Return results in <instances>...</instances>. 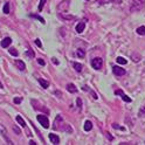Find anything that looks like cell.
<instances>
[{
  "label": "cell",
  "mask_w": 145,
  "mask_h": 145,
  "mask_svg": "<svg viewBox=\"0 0 145 145\" xmlns=\"http://www.w3.org/2000/svg\"><path fill=\"white\" fill-rule=\"evenodd\" d=\"M30 17H32V18H35V19H38L39 21L41 22V24H44V22H46V21H44V19H43V18H42V17H40L39 14H30Z\"/></svg>",
  "instance_id": "d6986e66"
},
{
  "label": "cell",
  "mask_w": 145,
  "mask_h": 145,
  "mask_svg": "<svg viewBox=\"0 0 145 145\" xmlns=\"http://www.w3.org/2000/svg\"><path fill=\"white\" fill-rule=\"evenodd\" d=\"M47 3V0H40V4H39V12H41L42 11V8H43V6H44V4Z\"/></svg>",
  "instance_id": "4316f807"
},
{
  "label": "cell",
  "mask_w": 145,
  "mask_h": 145,
  "mask_svg": "<svg viewBox=\"0 0 145 145\" xmlns=\"http://www.w3.org/2000/svg\"><path fill=\"white\" fill-rule=\"evenodd\" d=\"M8 52H9V54L13 55V56H15V58H17L18 55H19V53H18V50L15 49V48H9Z\"/></svg>",
  "instance_id": "603a6c76"
},
{
  "label": "cell",
  "mask_w": 145,
  "mask_h": 145,
  "mask_svg": "<svg viewBox=\"0 0 145 145\" xmlns=\"http://www.w3.org/2000/svg\"><path fill=\"white\" fill-rule=\"evenodd\" d=\"M52 62L54 63V64H59V61H58V59H56V58H53L52 59Z\"/></svg>",
  "instance_id": "d590c367"
},
{
  "label": "cell",
  "mask_w": 145,
  "mask_h": 145,
  "mask_svg": "<svg viewBox=\"0 0 145 145\" xmlns=\"http://www.w3.org/2000/svg\"><path fill=\"white\" fill-rule=\"evenodd\" d=\"M12 43V39L11 38H5L3 40V41H1V47H3V48H7V47L9 46V44Z\"/></svg>",
  "instance_id": "30bf717a"
},
{
  "label": "cell",
  "mask_w": 145,
  "mask_h": 145,
  "mask_svg": "<svg viewBox=\"0 0 145 145\" xmlns=\"http://www.w3.org/2000/svg\"><path fill=\"white\" fill-rule=\"evenodd\" d=\"M116 61H117L118 64H126V63H128V60H125L124 58H120V56L116 59Z\"/></svg>",
  "instance_id": "44dd1931"
},
{
  "label": "cell",
  "mask_w": 145,
  "mask_h": 145,
  "mask_svg": "<svg viewBox=\"0 0 145 145\" xmlns=\"http://www.w3.org/2000/svg\"><path fill=\"white\" fill-rule=\"evenodd\" d=\"M38 63L39 64H41V66H44V64H46V62H44L42 59H38Z\"/></svg>",
  "instance_id": "e575fe53"
},
{
  "label": "cell",
  "mask_w": 145,
  "mask_h": 145,
  "mask_svg": "<svg viewBox=\"0 0 145 145\" xmlns=\"http://www.w3.org/2000/svg\"><path fill=\"white\" fill-rule=\"evenodd\" d=\"M60 15V18H62V19H64V20H74L75 19V17L74 15H69V14H64V13H60L59 14Z\"/></svg>",
  "instance_id": "2e32d148"
},
{
  "label": "cell",
  "mask_w": 145,
  "mask_h": 145,
  "mask_svg": "<svg viewBox=\"0 0 145 145\" xmlns=\"http://www.w3.org/2000/svg\"><path fill=\"white\" fill-rule=\"evenodd\" d=\"M112 70H114V74L117 75V76H122V75L125 74V69L120 68V67H118V66H114L112 67Z\"/></svg>",
  "instance_id": "8992f818"
},
{
  "label": "cell",
  "mask_w": 145,
  "mask_h": 145,
  "mask_svg": "<svg viewBox=\"0 0 145 145\" xmlns=\"http://www.w3.org/2000/svg\"><path fill=\"white\" fill-rule=\"evenodd\" d=\"M60 125H63V118L61 115H58L54 120V129L55 130H60V128H61Z\"/></svg>",
  "instance_id": "5b68a950"
},
{
  "label": "cell",
  "mask_w": 145,
  "mask_h": 145,
  "mask_svg": "<svg viewBox=\"0 0 145 145\" xmlns=\"http://www.w3.org/2000/svg\"><path fill=\"white\" fill-rule=\"evenodd\" d=\"M77 107L80 108V109H82V101H81V98H77Z\"/></svg>",
  "instance_id": "836d02e7"
},
{
  "label": "cell",
  "mask_w": 145,
  "mask_h": 145,
  "mask_svg": "<svg viewBox=\"0 0 145 145\" xmlns=\"http://www.w3.org/2000/svg\"><path fill=\"white\" fill-rule=\"evenodd\" d=\"M140 59H139V56H138V58H137L136 55H133V61H139Z\"/></svg>",
  "instance_id": "f35d334b"
},
{
  "label": "cell",
  "mask_w": 145,
  "mask_h": 145,
  "mask_svg": "<svg viewBox=\"0 0 145 145\" xmlns=\"http://www.w3.org/2000/svg\"><path fill=\"white\" fill-rule=\"evenodd\" d=\"M102 64H103V60H102L101 58H95V59H93V61H91V66H93V68L96 69V70L101 69Z\"/></svg>",
  "instance_id": "277c9868"
},
{
  "label": "cell",
  "mask_w": 145,
  "mask_h": 145,
  "mask_svg": "<svg viewBox=\"0 0 145 145\" xmlns=\"http://www.w3.org/2000/svg\"><path fill=\"white\" fill-rule=\"evenodd\" d=\"M107 137H108V139H110V140L114 139V137H112L111 135H109V133H107Z\"/></svg>",
  "instance_id": "8d00e7d4"
},
{
  "label": "cell",
  "mask_w": 145,
  "mask_h": 145,
  "mask_svg": "<svg viewBox=\"0 0 145 145\" xmlns=\"http://www.w3.org/2000/svg\"><path fill=\"white\" fill-rule=\"evenodd\" d=\"M73 68H74L77 73H81L82 69H83V66L81 64V63H79V62H73Z\"/></svg>",
  "instance_id": "7c38bea8"
},
{
  "label": "cell",
  "mask_w": 145,
  "mask_h": 145,
  "mask_svg": "<svg viewBox=\"0 0 145 145\" xmlns=\"http://www.w3.org/2000/svg\"><path fill=\"white\" fill-rule=\"evenodd\" d=\"M115 94H116V95H120V97L123 98V101L128 102V103H130V102H131V98H130L129 96H126L125 94L123 93V90H122V89H119V90H116V91H115Z\"/></svg>",
  "instance_id": "52a82bcc"
},
{
  "label": "cell",
  "mask_w": 145,
  "mask_h": 145,
  "mask_svg": "<svg viewBox=\"0 0 145 145\" xmlns=\"http://www.w3.org/2000/svg\"><path fill=\"white\" fill-rule=\"evenodd\" d=\"M84 28H85L84 22H80V24H77V26H76V32L77 33H82L83 30H84Z\"/></svg>",
  "instance_id": "4fadbf2b"
},
{
  "label": "cell",
  "mask_w": 145,
  "mask_h": 145,
  "mask_svg": "<svg viewBox=\"0 0 145 145\" xmlns=\"http://www.w3.org/2000/svg\"><path fill=\"white\" fill-rule=\"evenodd\" d=\"M38 120H39V123L41 124L42 126H43L44 129H48L49 128V120H48V118L46 117L44 115H38Z\"/></svg>",
  "instance_id": "3957f363"
},
{
  "label": "cell",
  "mask_w": 145,
  "mask_h": 145,
  "mask_svg": "<svg viewBox=\"0 0 145 145\" xmlns=\"http://www.w3.org/2000/svg\"><path fill=\"white\" fill-rule=\"evenodd\" d=\"M34 42H35V44L39 47V48H41V47H42V43H41V41H40V39H35Z\"/></svg>",
  "instance_id": "f1b7e54d"
},
{
  "label": "cell",
  "mask_w": 145,
  "mask_h": 145,
  "mask_svg": "<svg viewBox=\"0 0 145 145\" xmlns=\"http://www.w3.org/2000/svg\"><path fill=\"white\" fill-rule=\"evenodd\" d=\"M15 119H17V122L20 124V125L22 126V128H26V122H25V120H24V118H22L20 115H17V117H15Z\"/></svg>",
  "instance_id": "5bb4252c"
},
{
  "label": "cell",
  "mask_w": 145,
  "mask_h": 145,
  "mask_svg": "<svg viewBox=\"0 0 145 145\" xmlns=\"http://www.w3.org/2000/svg\"><path fill=\"white\" fill-rule=\"evenodd\" d=\"M67 90H68L69 93H71V94H76L77 93V88L75 87V84L69 83V84H67Z\"/></svg>",
  "instance_id": "8fae6325"
},
{
  "label": "cell",
  "mask_w": 145,
  "mask_h": 145,
  "mask_svg": "<svg viewBox=\"0 0 145 145\" xmlns=\"http://www.w3.org/2000/svg\"><path fill=\"white\" fill-rule=\"evenodd\" d=\"M76 54H77V56H79L80 59H83V58L85 56V52H84V49H77Z\"/></svg>",
  "instance_id": "ffe728a7"
},
{
  "label": "cell",
  "mask_w": 145,
  "mask_h": 145,
  "mask_svg": "<svg viewBox=\"0 0 145 145\" xmlns=\"http://www.w3.org/2000/svg\"><path fill=\"white\" fill-rule=\"evenodd\" d=\"M54 94H55V95H58V97H61V96H62L60 91H54Z\"/></svg>",
  "instance_id": "74e56055"
},
{
  "label": "cell",
  "mask_w": 145,
  "mask_h": 145,
  "mask_svg": "<svg viewBox=\"0 0 145 145\" xmlns=\"http://www.w3.org/2000/svg\"><path fill=\"white\" fill-rule=\"evenodd\" d=\"M39 83H40V84H41V87L44 88V89H47V88L49 87V82H48V81H46V80H43V79H39Z\"/></svg>",
  "instance_id": "9a60e30c"
},
{
  "label": "cell",
  "mask_w": 145,
  "mask_h": 145,
  "mask_svg": "<svg viewBox=\"0 0 145 145\" xmlns=\"http://www.w3.org/2000/svg\"><path fill=\"white\" fill-rule=\"evenodd\" d=\"M25 55H26V56H28V58H34V56H35L34 53H33V49H30V48L25 53Z\"/></svg>",
  "instance_id": "484cf974"
},
{
  "label": "cell",
  "mask_w": 145,
  "mask_h": 145,
  "mask_svg": "<svg viewBox=\"0 0 145 145\" xmlns=\"http://www.w3.org/2000/svg\"><path fill=\"white\" fill-rule=\"evenodd\" d=\"M61 130H63V131H67V132H71V131H73V130H71V128L69 126V124H64V126L62 125Z\"/></svg>",
  "instance_id": "cb8c5ba5"
},
{
  "label": "cell",
  "mask_w": 145,
  "mask_h": 145,
  "mask_svg": "<svg viewBox=\"0 0 145 145\" xmlns=\"http://www.w3.org/2000/svg\"><path fill=\"white\" fill-rule=\"evenodd\" d=\"M15 66H17V68L19 69V70H21V71L26 69L25 62H24V61H21V60H15Z\"/></svg>",
  "instance_id": "9c48e42d"
},
{
  "label": "cell",
  "mask_w": 145,
  "mask_h": 145,
  "mask_svg": "<svg viewBox=\"0 0 145 145\" xmlns=\"http://www.w3.org/2000/svg\"><path fill=\"white\" fill-rule=\"evenodd\" d=\"M91 129H93V123H91L90 120H85V123H84V131H90Z\"/></svg>",
  "instance_id": "e0dca14e"
},
{
  "label": "cell",
  "mask_w": 145,
  "mask_h": 145,
  "mask_svg": "<svg viewBox=\"0 0 145 145\" xmlns=\"http://www.w3.org/2000/svg\"><path fill=\"white\" fill-rule=\"evenodd\" d=\"M13 131L15 132L17 135H20V133H21V131H20V129H19V128H17V126H13Z\"/></svg>",
  "instance_id": "1f68e13d"
},
{
  "label": "cell",
  "mask_w": 145,
  "mask_h": 145,
  "mask_svg": "<svg viewBox=\"0 0 145 145\" xmlns=\"http://www.w3.org/2000/svg\"><path fill=\"white\" fill-rule=\"evenodd\" d=\"M49 139H50V142L55 145L60 144V138H59V136H56V135H54V133H49Z\"/></svg>",
  "instance_id": "ba28073f"
},
{
  "label": "cell",
  "mask_w": 145,
  "mask_h": 145,
  "mask_svg": "<svg viewBox=\"0 0 145 145\" xmlns=\"http://www.w3.org/2000/svg\"><path fill=\"white\" fill-rule=\"evenodd\" d=\"M137 33L139 35H145V26H140L137 28Z\"/></svg>",
  "instance_id": "7402d4cb"
},
{
  "label": "cell",
  "mask_w": 145,
  "mask_h": 145,
  "mask_svg": "<svg viewBox=\"0 0 145 145\" xmlns=\"http://www.w3.org/2000/svg\"><path fill=\"white\" fill-rule=\"evenodd\" d=\"M4 13L5 14L9 13V3H5V5H4Z\"/></svg>",
  "instance_id": "d4e9b609"
},
{
  "label": "cell",
  "mask_w": 145,
  "mask_h": 145,
  "mask_svg": "<svg viewBox=\"0 0 145 145\" xmlns=\"http://www.w3.org/2000/svg\"><path fill=\"white\" fill-rule=\"evenodd\" d=\"M138 116H140V117L145 116V107H143L142 109H140V111H139V114H138Z\"/></svg>",
  "instance_id": "4dcf8cb0"
},
{
  "label": "cell",
  "mask_w": 145,
  "mask_h": 145,
  "mask_svg": "<svg viewBox=\"0 0 145 145\" xmlns=\"http://www.w3.org/2000/svg\"><path fill=\"white\" fill-rule=\"evenodd\" d=\"M145 6V0H132V5L130 7L131 12H137L143 9V7Z\"/></svg>",
  "instance_id": "6da1fadb"
},
{
  "label": "cell",
  "mask_w": 145,
  "mask_h": 145,
  "mask_svg": "<svg viewBox=\"0 0 145 145\" xmlns=\"http://www.w3.org/2000/svg\"><path fill=\"white\" fill-rule=\"evenodd\" d=\"M0 135H1V136L4 137V139L6 140V143H7V144H9V145L14 144V143L12 142L11 139H9L8 135H7V130H6V128L3 125V124H0Z\"/></svg>",
  "instance_id": "7a4b0ae2"
},
{
  "label": "cell",
  "mask_w": 145,
  "mask_h": 145,
  "mask_svg": "<svg viewBox=\"0 0 145 145\" xmlns=\"http://www.w3.org/2000/svg\"><path fill=\"white\" fill-rule=\"evenodd\" d=\"M4 88V85H3V83H1V81H0V89H3Z\"/></svg>",
  "instance_id": "60d3db41"
},
{
  "label": "cell",
  "mask_w": 145,
  "mask_h": 145,
  "mask_svg": "<svg viewBox=\"0 0 145 145\" xmlns=\"http://www.w3.org/2000/svg\"><path fill=\"white\" fill-rule=\"evenodd\" d=\"M29 145H36V143L34 140H29Z\"/></svg>",
  "instance_id": "ab89813d"
},
{
  "label": "cell",
  "mask_w": 145,
  "mask_h": 145,
  "mask_svg": "<svg viewBox=\"0 0 145 145\" xmlns=\"http://www.w3.org/2000/svg\"><path fill=\"white\" fill-rule=\"evenodd\" d=\"M83 89H84V90H88V91H90V94H91V95H93V97H94V98H95V99H97V97H98V96L96 95V94L94 93V91L89 90V89H88V87H83Z\"/></svg>",
  "instance_id": "83f0119b"
},
{
  "label": "cell",
  "mask_w": 145,
  "mask_h": 145,
  "mask_svg": "<svg viewBox=\"0 0 145 145\" xmlns=\"http://www.w3.org/2000/svg\"><path fill=\"white\" fill-rule=\"evenodd\" d=\"M13 102H14L15 104H20V103L22 102V98H20V97H15V98L13 99Z\"/></svg>",
  "instance_id": "f546056e"
},
{
  "label": "cell",
  "mask_w": 145,
  "mask_h": 145,
  "mask_svg": "<svg viewBox=\"0 0 145 145\" xmlns=\"http://www.w3.org/2000/svg\"><path fill=\"white\" fill-rule=\"evenodd\" d=\"M99 4H108V3H114V4H120L122 0H98Z\"/></svg>",
  "instance_id": "ac0fdd59"
},
{
  "label": "cell",
  "mask_w": 145,
  "mask_h": 145,
  "mask_svg": "<svg viewBox=\"0 0 145 145\" xmlns=\"http://www.w3.org/2000/svg\"><path fill=\"white\" fill-rule=\"evenodd\" d=\"M112 128H114V129H120V130H124V128H123V126H119V125H117V124H116V123H114V124H112Z\"/></svg>",
  "instance_id": "d6a6232c"
}]
</instances>
